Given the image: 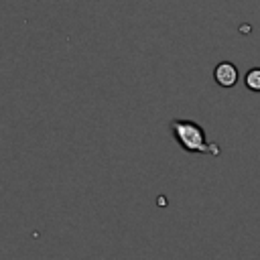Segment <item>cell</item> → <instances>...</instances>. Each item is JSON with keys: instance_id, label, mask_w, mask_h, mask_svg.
Returning <instances> with one entry per match:
<instances>
[{"instance_id": "1", "label": "cell", "mask_w": 260, "mask_h": 260, "mask_svg": "<svg viewBox=\"0 0 260 260\" xmlns=\"http://www.w3.org/2000/svg\"><path fill=\"white\" fill-rule=\"evenodd\" d=\"M173 138L177 140V144L187 150V152H211V154H219V148L215 144H209L205 138V130L193 122V120H171L169 124Z\"/></svg>"}, {"instance_id": "2", "label": "cell", "mask_w": 260, "mask_h": 260, "mask_svg": "<svg viewBox=\"0 0 260 260\" xmlns=\"http://www.w3.org/2000/svg\"><path fill=\"white\" fill-rule=\"evenodd\" d=\"M213 79L221 87H234L238 83V67L230 61H221L213 69Z\"/></svg>"}, {"instance_id": "3", "label": "cell", "mask_w": 260, "mask_h": 260, "mask_svg": "<svg viewBox=\"0 0 260 260\" xmlns=\"http://www.w3.org/2000/svg\"><path fill=\"white\" fill-rule=\"evenodd\" d=\"M246 87L252 91H260V67H254L246 73Z\"/></svg>"}]
</instances>
